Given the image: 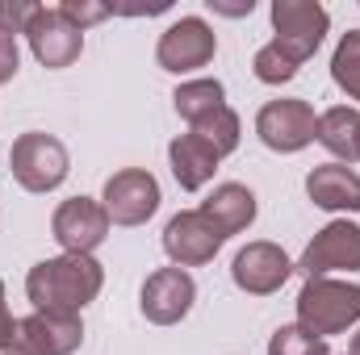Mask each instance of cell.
<instances>
[{"mask_svg": "<svg viewBox=\"0 0 360 355\" xmlns=\"http://www.w3.org/2000/svg\"><path fill=\"white\" fill-rule=\"evenodd\" d=\"M105 284V267L92 255H55L30 267L25 293L38 314H80Z\"/></svg>", "mask_w": 360, "mask_h": 355, "instance_id": "obj_1", "label": "cell"}, {"mask_svg": "<svg viewBox=\"0 0 360 355\" xmlns=\"http://www.w3.org/2000/svg\"><path fill=\"white\" fill-rule=\"evenodd\" d=\"M352 322H360V284L331 280V276H319V280L302 284V293H297V326L327 339V335L348 330Z\"/></svg>", "mask_w": 360, "mask_h": 355, "instance_id": "obj_2", "label": "cell"}, {"mask_svg": "<svg viewBox=\"0 0 360 355\" xmlns=\"http://www.w3.org/2000/svg\"><path fill=\"white\" fill-rule=\"evenodd\" d=\"M13 176L25 192H51L68 180V147L55 134L30 130L13 142Z\"/></svg>", "mask_w": 360, "mask_h": 355, "instance_id": "obj_3", "label": "cell"}, {"mask_svg": "<svg viewBox=\"0 0 360 355\" xmlns=\"http://www.w3.org/2000/svg\"><path fill=\"white\" fill-rule=\"evenodd\" d=\"M256 134L269 151L281 155H293L310 142H319V113L306 105V100H269L260 113H256Z\"/></svg>", "mask_w": 360, "mask_h": 355, "instance_id": "obj_4", "label": "cell"}, {"mask_svg": "<svg viewBox=\"0 0 360 355\" xmlns=\"http://www.w3.org/2000/svg\"><path fill=\"white\" fill-rule=\"evenodd\" d=\"M84 343L80 314H30L17 322L8 355H72Z\"/></svg>", "mask_w": 360, "mask_h": 355, "instance_id": "obj_5", "label": "cell"}, {"mask_svg": "<svg viewBox=\"0 0 360 355\" xmlns=\"http://www.w3.org/2000/svg\"><path fill=\"white\" fill-rule=\"evenodd\" d=\"M25 38H30L34 59L42 67H55V72L59 67H72L80 59V51H84V29L63 8H42L38 4V13L25 25Z\"/></svg>", "mask_w": 360, "mask_h": 355, "instance_id": "obj_6", "label": "cell"}, {"mask_svg": "<svg viewBox=\"0 0 360 355\" xmlns=\"http://www.w3.org/2000/svg\"><path fill=\"white\" fill-rule=\"evenodd\" d=\"M331 17L323 4L314 0H276L272 4V29H276V46H285L297 63H306L319 46H323V34H327Z\"/></svg>", "mask_w": 360, "mask_h": 355, "instance_id": "obj_7", "label": "cell"}, {"mask_svg": "<svg viewBox=\"0 0 360 355\" xmlns=\"http://www.w3.org/2000/svg\"><path fill=\"white\" fill-rule=\"evenodd\" d=\"M105 213L113 226H143L155 209H160V184L151 172L143 168H126V172H113L105 180V196H101Z\"/></svg>", "mask_w": 360, "mask_h": 355, "instance_id": "obj_8", "label": "cell"}, {"mask_svg": "<svg viewBox=\"0 0 360 355\" xmlns=\"http://www.w3.org/2000/svg\"><path fill=\"white\" fill-rule=\"evenodd\" d=\"M306 280H319L327 272H360V226L356 222H331L314 234V243L293 264Z\"/></svg>", "mask_w": 360, "mask_h": 355, "instance_id": "obj_9", "label": "cell"}, {"mask_svg": "<svg viewBox=\"0 0 360 355\" xmlns=\"http://www.w3.org/2000/svg\"><path fill=\"white\" fill-rule=\"evenodd\" d=\"M214 51H218V34H214L201 17H180V21H172V25L164 29V38H160V46H155V59H160L164 72L184 76V72L205 67V63L214 59Z\"/></svg>", "mask_w": 360, "mask_h": 355, "instance_id": "obj_10", "label": "cell"}, {"mask_svg": "<svg viewBox=\"0 0 360 355\" xmlns=\"http://www.w3.org/2000/svg\"><path fill=\"white\" fill-rule=\"evenodd\" d=\"M51 230H55V239L68 255H92L109 234V213L92 196H72L55 209Z\"/></svg>", "mask_w": 360, "mask_h": 355, "instance_id": "obj_11", "label": "cell"}, {"mask_svg": "<svg viewBox=\"0 0 360 355\" xmlns=\"http://www.w3.org/2000/svg\"><path fill=\"white\" fill-rule=\"evenodd\" d=\"M226 239L218 234V226L201 213V209H184L176 213L168 226H164V251L176 267H197V264H210L218 255Z\"/></svg>", "mask_w": 360, "mask_h": 355, "instance_id": "obj_12", "label": "cell"}, {"mask_svg": "<svg viewBox=\"0 0 360 355\" xmlns=\"http://www.w3.org/2000/svg\"><path fill=\"white\" fill-rule=\"evenodd\" d=\"M193 297H197V284L184 267H160L143 284V314L155 326H172L193 309Z\"/></svg>", "mask_w": 360, "mask_h": 355, "instance_id": "obj_13", "label": "cell"}, {"mask_svg": "<svg viewBox=\"0 0 360 355\" xmlns=\"http://www.w3.org/2000/svg\"><path fill=\"white\" fill-rule=\"evenodd\" d=\"M231 276H235V284H239L243 293L269 297V293H276V288L293 276V264H289V255H285L276 243H248V247L235 255Z\"/></svg>", "mask_w": 360, "mask_h": 355, "instance_id": "obj_14", "label": "cell"}, {"mask_svg": "<svg viewBox=\"0 0 360 355\" xmlns=\"http://www.w3.org/2000/svg\"><path fill=\"white\" fill-rule=\"evenodd\" d=\"M306 192L319 209H331V213H356L360 209V176L348 163H323L306 176Z\"/></svg>", "mask_w": 360, "mask_h": 355, "instance_id": "obj_15", "label": "cell"}, {"mask_svg": "<svg viewBox=\"0 0 360 355\" xmlns=\"http://www.w3.org/2000/svg\"><path fill=\"white\" fill-rule=\"evenodd\" d=\"M201 213L218 226L222 239H231V234H239L256 222V196L243 184H218L210 192V201H201Z\"/></svg>", "mask_w": 360, "mask_h": 355, "instance_id": "obj_16", "label": "cell"}, {"mask_svg": "<svg viewBox=\"0 0 360 355\" xmlns=\"http://www.w3.org/2000/svg\"><path fill=\"white\" fill-rule=\"evenodd\" d=\"M168 159H172V176H176V184L184 192L205 188L214 180V172H218V151L205 138H197V134H180L168 147Z\"/></svg>", "mask_w": 360, "mask_h": 355, "instance_id": "obj_17", "label": "cell"}, {"mask_svg": "<svg viewBox=\"0 0 360 355\" xmlns=\"http://www.w3.org/2000/svg\"><path fill=\"white\" fill-rule=\"evenodd\" d=\"M356 130H360V113L348 109V105H335V109L319 113V142L344 163H356Z\"/></svg>", "mask_w": 360, "mask_h": 355, "instance_id": "obj_18", "label": "cell"}, {"mask_svg": "<svg viewBox=\"0 0 360 355\" xmlns=\"http://www.w3.org/2000/svg\"><path fill=\"white\" fill-rule=\"evenodd\" d=\"M226 92L218 80H188V84H180L176 96H172V105H176V113L188 121V126H197L201 117H210L214 109H222L226 100H222Z\"/></svg>", "mask_w": 360, "mask_h": 355, "instance_id": "obj_19", "label": "cell"}, {"mask_svg": "<svg viewBox=\"0 0 360 355\" xmlns=\"http://www.w3.org/2000/svg\"><path fill=\"white\" fill-rule=\"evenodd\" d=\"M193 134L205 138V142L218 151V159H222V155H231V151L239 147V113H235L231 105H222V109H214L210 117H201V121L193 126Z\"/></svg>", "mask_w": 360, "mask_h": 355, "instance_id": "obj_20", "label": "cell"}, {"mask_svg": "<svg viewBox=\"0 0 360 355\" xmlns=\"http://www.w3.org/2000/svg\"><path fill=\"white\" fill-rule=\"evenodd\" d=\"M331 80L348 92L352 100H360V29H348L331 55Z\"/></svg>", "mask_w": 360, "mask_h": 355, "instance_id": "obj_21", "label": "cell"}, {"mask_svg": "<svg viewBox=\"0 0 360 355\" xmlns=\"http://www.w3.org/2000/svg\"><path fill=\"white\" fill-rule=\"evenodd\" d=\"M297 67H302V63H297L285 46H276V42L260 46L256 59H252V72H256V80H264V84H285V80H293Z\"/></svg>", "mask_w": 360, "mask_h": 355, "instance_id": "obj_22", "label": "cell"}, {"mask_svg": "<svg viewBox=\"0 0 360 355\" xmlns=\"http://www.w3.org/2000/svg\"><path fill=\"white\" fill-rule=\"evenodd\" d=\"M269 355H331L327 339L310 335L306 326H281L269 339Z\"/></svg>", "mask_w": 360, "mask_h": 355, "instance_id": "obj_23", "label": "cell"}, {"mask_svg": "<svg viewBox=\"0 0 360 355\" xmlns=\"http://www.w3.org/2000/svg\"><path fill=\"white\" fill-rule=\"evenodd\" d=\"M34 13H38L34 0H0V25L8 34H25V25H30Z\"/></svg>", "mask_w": 360, "mask_h": 355, "instance_id": "obj_24", "label": "cell"}, {"mask_svg": "<svg viewBox=\"0 0 360 355\" xmlns=\"http://www.w3.org/2000/svg\"><path fill=\"white\" fill-rule=\"evenodd\" d=\"M59 8H63V13L80 25V29H84V25H92V21H105V17H109V8H105V4H89V0H63Z\"/></svg>", "mask_w": 360, "mask_h": 355, "instance_id": "obj_25", "label": "cell"}, {"mask_svg": "<svg viewBox=\"0 0 360 355\" xmlns=\"http://www.w3.org/2000/svg\"><path fill=\"white\" fill-rule=\"evenodd\" d=\"M13 76H17V34L0 25V84H8Z\"/></svg>", "mask_w": 360, "mask_h": 355, "instance_id": "obj_26", "label": "cell"}, {"mask_svg": "<svg viewBox=\"0 0 360 355\" xmlns=\"http://www.w3.org/2000/svg\"><path fill=\"white\" fill-rule=\"evenodd\" d=\"M13 330H17V322H13V314H8V305H4V280H0V351H8Z\"/></svg>", "mask_w": 360, "mask_h": 355, "instance_id": "obj_27", "label": "cell"}, {"mask_svg": "<svg viewBox=\"0 0 360 355\" xmlns=\"http://www.w3.org/2000/svg\"><path fill=\"white\" fill-rule=\"evenodd\" d=\"M348 355H360V330H356V339H352V347H348Z\"/></svg>", "mask_w": 360, "mask_h": 355, "instance_id": "obj_28", "label": "cell"}, {"mask_svg": "<svg viewBox=\"0 0 360 355\" xmlns=\"http://www.w3.org/2000/svg\"><path fill=\"white\" fill-rule=\"evenodd\" d=\"M356 163H360V130H356Z\"/></svg>", "mask_w": 360, "mask_h": 355, "instance_id": "obj_29", "label": "cell"}]
</instances>
